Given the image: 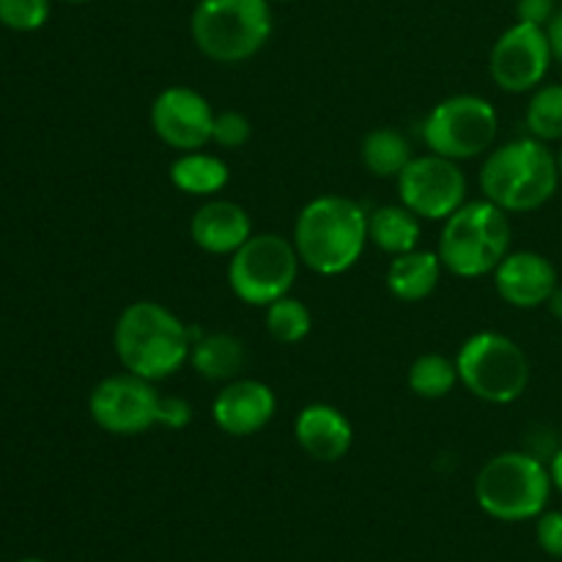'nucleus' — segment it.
<instances>
[{"instance_id": "nucleus-1", "label": "nucleus", "mask_w": 562, "mask_h": 562, "mask_svg": "<svg viewBox=\"0 0 562 562\" xmlns=\"http://www.w3.org/2000/svg\"><path fill=\"white\" fill-rule=\"evenodd\" d=\"M113 346L124 371L162 382L190 362L192 327L159 302L140 300L121 311Z\"/></svg>"}, {"instance_id": "nucleus-2", "label": "nucleus", "mask_w": 562, "mask_h": 562, "mask_svg": "<svg viewBox=\"0 0 562 562\" xmlns=\"http://www.w3.org/2000/svg\"><path fill=\"white\" fill-rule=\"evenodd\" d=\"M300 261L322 278H335L355 267L368 245V212L344 195H322L305 203L294 223Z\"/></svg>"}, {"instance_id": "nucleus-3", "label": "nucleus", "mask_w": 562, "mask_h": 562, "mask_svg": "<svg viewBox=\"0 0 562 562\" xmlns=\"http://www.w3.org/2000/svg\"><path fill=\"white\" fill-rule=\"evenodd\" d=\"M560 181L558 157L536 137H519L492 148L481 168L483 198L508 214H527L547 206Z\"/></svg>"}, {"instance_id": "nucleus-4", "label": "nucleus", "mask_w": 562, "mask_h": 562, "mask_svg": "<svg viewBox=\"0 0 562 562\" xmlns=\"http://www.w3.org/2000/svg\"><path fill=\"white\" fill-rule=\"evenodd\" d=\"M510 220L497 203L467 201L442 225L439 258L450 274L464 280L494 274L510 252Z\"/></svg>"}, {"instance_id": "nucleus-5", "label": "nucleus", "mask_w": 562, "mask_h": 562, "mask_svg": "<svg viewBox=\"0 0 562 562\" xmlns=\"http://www.w3.org/2000/svg\"><path fill=\"white\" fill-rule=\"evenodd\" d=\"M272 0H198L190 20L195 47L217 64H241L272 36Z\"/></svg>"}, {"instance_id": "nucleus-6", "label": "nucleus", "mask_w": 562, "mask_h": 562, "mask_svg": "<svg viewBox=\"0 0 562 562\" xmlns=\"http://www.w3.org/2000/svg\"><path fill=\"white\" fill-rule=\"evenodd\" d=\"M552 472L538 456L508 450L492 456L475 477V499L492 519H538L552 497Z\"/></svg>"}, {"instance_id": "nucleus-7", "label": "nucleus", "mask_w": 562, "mask_h": 562, "mask_svg": "<svg viewBox=\"0 0 562 562\" xmlns=\"http://www.w3.org/2000/svg\"><path fill=\"white\" fill-rule=\"evenodd\" d=\"M459 382L486 404H514L530 384V360L514 338L503 333H475L461 344Z\"/></svg>"}, {"instance_id": "nucleus-8", "label": "nucleus", "mask_w": 562, "mask_h": 562, "mask_svg": "<svg viewBox=\"0 0 562 562\" xmlns=\"http://www.w3.org/2000/svg\"><path fill=\"white\" fill-rule=\"evenodd\" d=\"M300 256L280 234H252L228 261V285L239 302L267 307L291 294L300 274Z\"/></svg>"}, {"instance_id": "nucleus-9", "label": "nucleus", "mask_w": 562, "mask_h": 562, "mask_svg": "<svg viewBox=\"0 0 562 562\" xmlns=\"http://www.w3.org/2000/svg\"><path fill=\"white\" fill-rule=\"evenodd\" d=\"M420 132L428 151L464 162L492 151L499 132V115L488 99L456 93L426 115Z\"/></svg>"}, {"instance_id": "nucleus-10", "label": "nucleus", "mask_w": 562, "mask_h": 562, "mask_svg": "<svg viewBox=\"0 0 562 562\" xmlns=\"http://www.w3.org/2000/svg\"><path fill=\"white\" fill-rule=\"evenodd\" d=\"M159 393L154 382L124 371L102 379L91 390L88 412L102 431L113 437H140L159 426Z\"/></svg>"}, {"instance_id": "nucleus-11", "label": "nucleus", "mask_w": 562, "mask_h": 562, "mask_svg": "<svg viewBox=\"0 0 562 562\" xmlns=\"http://www.w3.org/2000/svg\"><path fill=\"white\" fill-rule=\"evenodd\" d=\"M395 181H398L401 203L420 220L445 223L456 209L467 203V179L459 162L439 154L412 157Z\"/></svg>"}, {"instance_id": "nucleus-12", "label": "nucleus", "mask_w": 562, "mask_h": 562, "mask_svg": "<svg viewBox=\"0 0 562 562\" xmlns=\"http://www.w3.org/2000/svg\"><path fill=\"white\" fill-rule=\"evenodd\" d=\"M552 44L547 27L516 20L503 36L494 42L488 55L492 80L508 93H527L543 86L552 69Z\"/></svg>"}, {"instance_id": "nucleus-13", "label": "nucleus", "mask_w": 562, "mask_h": 562, "mask_svg": "<svg viewBox=\"0 0 562 562\" xmlns=\"http://www.w3.org/2000/svg\"><path fill=\"white\" fill-rule=\"evenodd\" d=\"M214 110L203 93L187 86H170L151 104V130L165 146L179 154L198 151L212 143Z\"/></svg>"}, {"instance_id": "nucleus-14", "label": "nucleus", "mask_w": 562, "mask_h": 562, "mask_svg": "<svg viewBox=\"0 0 562 562\" xmlns=\"http://www.w3.org/2000/svg\"><path fill=\"white\" fill-rule=\"evenodd\" d=\"M278 398L258 379H234L212 401V420L228 437H252L272 423Z\"/></svg>"}, {"instance_id": "nucleus-15", "label": "nucleus", "mask_w": 562, "mask_h": 562, "mask_svg": "<svg viewBox=\"0 0 562 562\" xmlns=\"http://www.w3.org/2000/svg\"><path fill=\"white\" fill-rule=\"evenodd\" d=\"M494 289L508 302L510 307L519 311H536L543 307L558 289V269L547 256L536 250H516L503 258L494 269Z\"/></svg>"}, {"instance_id": "nucleus-16", "label": "nucleus", "mask_w": 562, "mask_h": 562, "mask_svg": "<svg viewBox=\"0 0 562 562\" xmlns=\"http://www.w3.org/2000/svg\"><path fill=\"white\" fill-rule=\"evenodd\" d=\"M294 439L313 461L333 464L355 445V426L338 406L307 404L294 420Z\"/></svg>"}, {"instance_id": "nucleus-17", "label": "nucleus", "mask_w": 562, "mask_h": 562, "mask_svg": "<svg viewBox=\"0 0 562 562\" xmlns=\"http://www.w3.org/2000/svg\"><path fill=\"white\" fill-rule=\"evenodd\" d=\"M190 236L209 256L231 258L252 236V220L239 203L212 198L192 214Z\"/></svg>"}, {"instance_id": "nucleus-18", "label": "nucleus", "mask_w": 562, "mask_h": 562, "mask_svg": "<svg viewBox=\"0 0 562 562\" xmlns=\"http://www.w3.org/2000/svg\"><path fill=\"white\" fill-rule=\"evenodd\" d=\"M442 258L431 250H415L395 256L387 267V291L401 302H423L437 291L442 280Z\"/></svg>"}, {"instance_id": "nucleus-19", "label": "nucleus", "mask_w": 562, "mask_h": 562, "mask_svg": "<svg viewBox=\"0 0 562 562\" xmlns=\"http://www.w3.org/2000/svg\"><path fill=\"white\" fill-rule=\"evenodd\" d=\"M190 366L206 382L228 384L245 371L247 349L241 338L231 333H201L192 340Z\"/></svg>"}, {"instance_id": "nucleus-20", "label": "nucleus", "mask_w": 562, "mask_h": 562, "mask_svg": "<svg viewBox=\"0 0 562 562\" xmlns=\"http://www.w3.org/2000/svg\"><path fill=\"white\" fill-rule=\"evenodd\" d=\"M368 241H373L390 258L404 256L420 245V217L404 203L373 209L368 212Z\"/></svg>"}, {"instance_id": "nucleus-21", "label": "nucleus", "mask_w": 562, "mask_h": 562, "mask_svg": "<svg viewBox=\"0 0 562 562\" xmlns=\"http://www.w3.org/2000/svg\"><path fill=\"white\" fill-rule=\"evenodd\" d=\"M231 170L225 159L209 151H184L170 165V181L179 187L184 195L192 198H214L228 187Z\"/></svg>"}, {"instance_id": "nucleus-22", "label": "nucleus", "mask_w": 562, "mask_h": 562, "mask_svg": "<svg viewBox=\"0 0 562 562\" xmlns=\"http://www.w3.org/2000/svg\"><path fill=\"white\" fill-rule=\"evenodd\" d=\"M360 157L368 173L376 176V179H398L401 170L412 162L415 151H412V143L406 140V135L382 126V130H373L362 137Z\"/></svg>"}, {"instance_id": "nucleus-23", "label": "nucleus", "mask_w": 562, "mask_h": 562, "mask_svg": "<svg viewBox=\"0 0 562 562\" xmlns=\"http://www.w3.org/2000/svg\"><path fill=\"white\" fill-rule=\"evenodd\" d=\"M406 384L417 398L439 401L456 390L459 368H456V360H448L445 355H423L409 366Z\"/></svg>"}, {"instance_id": "nucleus-24", "label": "nucleus", "mask_w": 562, "mask_h": 562, "mask_svg": "<svg viewBox=\"0 0 562 562\" xmlns=\"http://www.w3.org/2000/svg\"><path fill=\"white\" fill-rule=\"evenodd\" d=\"M525 124L530 137L541 143L562 140V86L560 82H543L532 91L527 102Z\"/></svg>"}, {"instance_id": "nucleus-25", "label": "nucleus", "mask_w": 562, "mask_h": 562, "mask_svg": "<svg viewBox=\"0 0 562 562\" xmlns=\"http://www.w3.org/2000/svg\"><path fill=\"white\" fill-rule=\"evenodd\" d=\"M311 311H307L305 302H300L296 296L285 294L280 296V300H274L272 305H267V333L274 344H300V340H305L307 335H311Z\"/></svg>"}, {"instance_id": "nucleus-26", "label": "nucleus", "mask_w": 562, "mask_h": 562, "mask_svg": "<svg viewBox=\"0 0 562 562\" xmlns=\"http://www.w3.org/2000/svg\"><path fill=\"white\" fill-rule=\"evenodd\" d=\"M49 20V0H0V25L16 33L38 31Z\"/></svg>"}, {"instance_id": "nucleus-27", "label": "nucleus", "mask_w": 562, "mask_h": 562, "mask_svg": "<svg viewBox=\"0 0 562 562\" xmlns=\"http://www.w3.org/2000/svg\"><path fill=\"white\" fill-rule=\"evenodd\" d=\"M252 135V124L245 113L239 110H223L214 115L212 143L220 148H241L247 146Z\"/></svg>"}, {"instance_id": "nucleus-28", "label": "nucleus", "mask_w": 562, "mask_h": 562, "mask_svg": "<svg viewBox=\"0 0 562 562\" xmlns=\"http://www.w3.org/2000/svg\"><path fill=\"white\" fill-rule=\"evenodd\" d=\"M538 547L562 560V510H543L536 525Z\"/></svg>"}, {"instance_id": "nucleus-29", "label": "nucleus", "mask_w": 562, "mask_h": 562, "mask_svg": "<svg viewBox=\"0 0 562 562\" xmlns=\"http://www.w3.org/2000/svg\"><path fill=\"white\" fill-rule=\"evenodd\" d=\"M190 420L192 406L184 398H179V395H162L159 398V426L181 431V428L190 426Z\"/></svg>"}, {"instance_id": "nucleus-30", "label": "nucleus", "mask_w": 562, "mask_h": 562, "mask_svg": "<svg viewBox=\"0 0 562 562\" xmlns=\"http://www.w3.org/2000/svg\"><path fill=\"white\" fill-rule=\"evenodd\" d=\"M554 11H558L554 0H516V20L530 22V25L547 27Z\"/></svg>"}, {"instance_id": "nucleus-31", "label": "nucleus", "mask_w": 562, "mask_h": 562, "mask_svg": "<svg viewBox=\"0 0 562 562\" xmlns=\"http://www.w3.org/2000/svg\"><path fill=\"white\" fill-rule=\"evenodd\" d=\"M547 36H549V44H552L554 60H560L562 64V5L554 11L552 22L547 25Z\"/></svg>"}, {"instance_id": "nucleus-32", "label": "nucleus", "mask_w": 562, "mask_h": 562, "mask_svg": "<svg viewBox=\"0 0 562 562\" xmlns=\"http://www.w3.org/2000/svg\"><path fill=\"white\" fill-rule=\"evenodd\" d=\"M549 472H552V483H554V488H558V492L562 494V445H560L558 450H554L552 464H549Z\"/></svg>"}, {"instance_id": "nucleus-33", "label": "nucleus", "mask_w": 562, "mask_h": 562, "mask_svg": "<svg viewBox=\"0 0 562 562\" xmlns=\"http://www.w3.org/2000/svg\"><path fill=\"white\" fill-rule=\"evenodd\" d=\"M547 307H549V313H552V316L558 318V322H562V285H558V289L552 291V296H549Z\"/></svg>"}, {"instance_id": "nucleus-34", "label": "nucleus", "mask_w": 562, "mask_h": 562, "mask_svg": "<svg viewBox=\"0 0 562 562\" xmlns=\"http://www.w3.org/2000/svg\"><path fill=\"white\" fill-rule=\"evenodd\" d=\"M558 168H560V179H562V148H560V154H558Z\"/></svg>"}, {"instance_id": "nucleus-35", "label": "nucleus", "mask_w": 562, "mask_h": 562, "mask_svg": "<svg viewBox=\"0 0 562 562\" xmlns=\"http://www.w3.org/2000/svg\"><path fill=\"white\" fill-rule=\"evenodd\" d=\"M20 562H44V560H38V558H25V560H20Z\"/></svg>"}, {"instance_id": "nucleus-36", "label": "nucleus", "mask_w": 562, "mask_h": 562, "mask_svg": "<svg viewBox=\"0 0 562 562\" xmlns=\"http://www.w3.org/2000/svg\"><path fill=\"white\" fill-rule=\"evenodd\" d=\"M64 3H88V0H64Z\"/></svg>"}, {"instance_id": "nucleus-37", "label": "nucleus", "mask_w": 562, "mask_h": 562, "mask_svg": "<svg viewBox=\"0 0 562 562\" xmlns=\"http://www.w3.org/2000/svg\"><path fill=\"white\" fill-rule=\"evenodd\" d=\"M278 3H294V0H278Z\"/></svg>"}]
</instances>
